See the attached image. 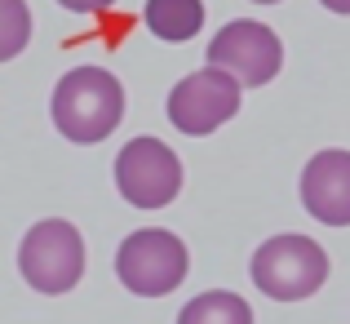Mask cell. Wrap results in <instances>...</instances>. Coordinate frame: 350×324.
Segmentation results:
<instances>
[{
    "instance_id": "ba28073f",
    "label": "cell",
    "mask_w": 350,
    "mask_h": 324,
    "mask_svg": "<svg viewBox=\"0 0 350 324\" xmlns=\"http://www.w3.org/2000/svg\"><path fill=\"white\" fill-rule=\"evenodd\" d=\"M301 205L324 227H350V151H319L301 169Z\"/></svg>"
},
{
    "instance_id": "7c38bea8",
    "label": "cell",
    "mask_w": 350,
    "mask_h": 324,
    "mask_svg": "<svg viewBox=\"0 0 350 324\" xmlns=\"http://www.w3.org/2000/svg\"><path fill=\"white\" fill-rule=\"evenodd\" d=\"M58 5L71 9V14H107L116 0H58Z\"/></svg>"
},
{
    "instance_id": "4fadbf2b",
    "label": "cell",
    "mask_w": 350,
    "mask_h": 324,
    "mask_svg": "<svg viewBox=\"0 0 350 324\" xmlns=\"http://www.w3.org/2000/svg\"><path fill=\"white\" fill-rule=\"evenodd\" d=\"M324 9H333V14H350V0H319Z\"/></svg>"
},
{
    "instance_id": "5bb4252c",
    "label": "cell",
    "mask_w": 350,
    "mask_h": 324,
    "mask_svg": "<svg viewBox=\"0 0 350 324\" xmlns=\"http://www.w3.org/2000/svg\"><path fill=\"white\" fill-rule=\"evenodd\" d=\"M257 5H280V0H257Z\"/></svg>"
},
{
    "instance_id": "30bf717a",
    "label": "cell",
    "mask_w": 350,
    "mask_h": 324,
    "mask_svg": "<svg viewBox=\"0 0 350 324\" xmlns=\"http://www.w3.org/2000/svg\"><path fill=\"white\" fill-rule=\"evenodd\" d=\"M178 324H253V307H248L239 293L213 289L191 298L187 307L178 311Z\"/></svg>"
},
{
    "instance_id": "3957f363",
    "label": "cell",
    "mask_w": 350,
    "mask_h": 324,
    "mask_svg": "<svg viewBox=\"0 0 350 324\" xmlns=\"http://www.w3.org/2000/svg\"><path fill=\"white\" fill-rule=\"evenodd\" d=\"M18 271L36 293H67L85 275V240L71 222L44 218L23 236L18 249Z\"/></svg>"
},
{
    "instance_id": "6da1fadb",
    "label": "cell",
    "mask_w": 350,
    "mask_h": 324,
    "mask_svg": "<svg viewBox=\"0 0 350 324\" xmlns=\"http://www.w3.org/2000/svg\"><path fill=\"white\" fill-rule=\"evenodd\" d=\"M124 120V89L103 67H76L53 89V125L67 142H103Z\"/></svg>"
},
{
    "instance_id": "8fae6325",
    "label": "cell",
    "mask_w": 350,
    "mask_h": 324,
    "mask_svg": "<svg viewBox=\"0 0 350 324\" xmlns=\"http://www.w3.org/2000/svg\"><path fill=\"white\" fill-rule=\"evenodd\" d=\"M31 40V9L27 0H0V62L18 58Z\"/></svg>"
},
{
    "instance_id": "52a82bcc",
    "label": "cell",
    "mask_w": 350,
    "mask_h": 324,
    "mask_svg": "<svg viewBox=\"0 0 350 324\" xmlns=\"http://www.w3.org/2000/svg\"><path fill=\"white\" fill-rule=\"evenodd\" d=\"M239 80L222 67H204V71H191L187 80H178L169 94V120L173 129H182L187 138H204L213 134L217 125L239 111Z\"/></svg>"
},
{
    "instance_id": "277c9868",
    "label": "cell",
    "mask_w": 350,
    "mask_h": 324,
    "mask_svg": "<svg viewBox=\"0 0 350 324\" xmlns=\"http://www.w3.org/2000/svg\"><path fill=\"white\" fill-rule=\"evenodd\" d=\"M116 275L137 298H164L187 280V245L160 227L133 231L116 253Z\"/></svg>"
},
{
    "instance_id": "5b68a950",
    "label": "cell",
    "mask_w": 350,
    "mask_h": 324,
    "mask_svg": "<svg viewBox=\"0 0 350 324\" xmlns=\"http://www.w3.org/2000/svg\"><path fill=\"white\" fill-rule=\"evenodd\" d=\"M208 67L231 71L244 89H262L280 76L284 67V45L266 23L253 18H235L208 40Z\"/></svg>"
},
{
    "instance_id": "8992f818",
    "label": "cell",
    "mask_w": 350,
    "mask_h": 324,
    "mask_svg": "<svg viewBox=\"0 0 350 324\" xmlns=\"http://www.w3.org/2000/svg\"><path fill=\"white\" fill-rule=\"evenodd\" d=\"M116 187L133 209H164L182 191V160L160 138H133L116 160Z\"/></svg>"
},
{
    "instance_id": "7a4b0ae2",
    "label": "cell",
    "mask_w": 350,
    "mask_h": 324,
    "mask_svg": "<svg viewBox=\"0 0 350 324\" xmlns=\"http://www.w3.org/2000/svg\"><path fill=\"white\" fill-rule=\"evenodd\" d=\"M253 284L275 302H301L324 289L328 253L310 236H271L253 253Z\"/></svg>"
},
{
    "instance_id": "9c48e42d",
    "label": "cell",
    "mask_w": 350,
    "mask_h": 324,
    "mask_svg": "<svg viewBox=\"0 0 350 324\" xmlns=\"http://www.w3.org/2000/svg\"><path fill=\"white\" fill-rule=\"evenodd\" d=\"M146 27L160 40L182 45L204 27V0H146Z\"/></svg>"
}]
</instances>
